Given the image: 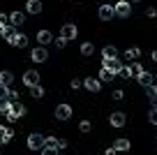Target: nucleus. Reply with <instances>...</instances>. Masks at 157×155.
Returning a JSON list of instances; mask_svg holds the SVG:
<instances>
[{
  "label": "nucleus",
  "instance_id": "19",
  "mask_svg": "<svg viewBox=\"0 0 157 155\" xmlns=\"http://www.w3.org/2000/svg\"><path fill=\"white\" fill-rule=\"evenodd\" d=\"M23 21H25V14H23V12L16 10V12H12V14H10V23L14 26V28H16V26H23Z\"/></svg>",
  "mask_w": 157,
  "mask_h": 155
},
{
  "label": "nucleus",
  "instance_id": "16",
  "mask_svg": "<svg viewBox=\"0 0 157 155\" xmlns=\"http://www.w3.org/2000/svg\"><path fill=\"white\" fill-rule=\"evenodd\" d=\"M111 58H118V49L113 44H106L102 49V60H111Z\"/></svg>",
  "mask_w": 157,
  "mask_h": 155
},
{
  "label": "nucleus",
  "instance_id": "37",
  "mask_svg": "<svg viewBox=\"0 0 157 155\" xmlns=\"http://www.w3.org/2000/svg\"><path fill=\"white\" fill-rule=\"evenodd\" d=\"M146 16H150V19H155V16H157V10H155V7H148V10H146Z\"/></svg>",
  "mask_w": 157,
  "mask_h": 155
},
{
  "label": "nucleus",
  "instance_id": "10",
  "mask_svg": "<svg viewBox=\"0 0 157 155\" xmlns=\"http://www.w3.org/2000/svg\"><path fill=\"white\" fill-rule=\"evenodd\" d=\"M109 123H111L113 127H123L125 123H127V116H125L123 111H113V113H111V118H109Z\"/></svg>",
  "mask_w": 157,
  "mask_h": 155
},
{
  "label": "nucleus",
  "instance_id": "41",
  "mask_svg": "<svg viewBox=\"0 0 157 155\" xmlns=\"http://www.w3.org/2000/svg\"><path fill=\"white\" fill-rule=\"evenodd\" d=\"M104 155H116V148H106V153Z\"/></svg>",
  "mask_w": 157,
  "mask_h": 155
},
{
  "label": "nucleus",
  "instance_id": "11",
  "mask_svg": "<svg viewBox=\"0 0 157 155\" xmlns=\"http://www.w3.org/2000/svg\"><path fill=\"white\" fill-rule=\"evenodd\" d=\"M102 67H106L111 74H118V72H120V67H123V63H120L118 58H111V60H104Z\"/></svg>",
  "mask_w": 157,
  "mask_h": 155
},
{
  "label": "nucleus",
  "instance_id": "26",
  "mask_svg": "<svg viewBox=\"0 0 157 155\" xmlns=\"http://www.w3.org/2000/svg\"><path fill=\"white\" fill-rule=\"evenodd\" d=\"M44 148H56L58 150V137H44Z\"/></svg>",
  "mask_w": 157,
  "mask_h": 155
},
{
  "label": "nucleus",
  "instance_id": "39",
  "mask_svg": "<svg viewBox=\"0 0 157 155\" xmlns=\"http://www.w3.org/2000/svg\"><path fill=\"white\" fill-rule=\"evenodd\" d=\"M65 148H67V141H65V139H58V153H60V150H65Z\"/></svg>",
  "mask_w": 157,
  "mask_h": 155
},
{
  "label": "nucleus",
  "instance_id": "6",
  "mask_svg": "<svg viewBox=\"0 0 157 155\" xmlns=\"http://www.w3.org/2000/svg\"><path fill=\"white\" fill-rule=\"evenodd\" d=\"M56 118L58 121H69L72 118V107L69 104H58L56 107Z\"/></svg>",
  "mask_w": 157,
  "mask_h": 155
},
{
  "label": "nucleus",
  "instance_id": "29",
  "mask_svg": "<svg viewBox=\"0 0 157 155\" xmlns=\"http://www.w3.org/2000/svg\"><path fill=\"white\" fill-rule=\"evenodd\" d=\"M146 95L150 97V100H152V97H157V83H150V86H146Z\"/></svg>",
  "mask_w": 157,
  "mask_h": 155
},
{
  "label": "nucleus",
  "instance_id": "8",
  "mask_svg": "<svg viewBox=\"0 0 157 155\" xmlns=\"http://www.w3.org/2000/svg\"><path fill=\"white\" fill-rule=\"evenodd\" d=\"M76 35H78V30H76V26H74V23H65L63 28H60V37H65L67 42H69V39H74Z\"/></svg>",
  "mask_w": 157,
  "mask_h": 155
},
{
  "label": "nucleus",
  "instance_id": "12",
  "mask_svg": "<svg viewBox=\"0 0 157 155\" xmlns=\"http://www.w3.org/2000/svg\"><path fill=\"white\" fill-rule=\"evenodd\" d=\"M83 86L88 88L90 93H99V90H102V81H99V79H95V77H88V79L83 81Z\"/></svg>",
  "mask_w": 157,
  "mask_h": 155
},
{
  "label": "nucleus",
  "instance_id": "33",
  "mask_svg": "<svg viewBox=\"0 0 157 155\" xmlns=\"http://www.w3.org/2000/svg\"><path fill=\"white\" fill-rule=\"evenodd\" d=\"M148 121H150L152 125H157V109H150V113H148Z\"/></svg>",
  "mask_w": 157,
  "mask_h": 155
},
{
  "label": "nucleus",
  "instance_id": "23",
  "mask_svg": "<svg viewBox=\"0 0 157 155\" xmlns=\"http://www.w3.org/2000/svg\"><path fill=\"white\" fill-rule=\"evenodd\" d=\"M95 54V46L90 42H83L81 44V56H86V58H88V56H93Z\"/></svg>",
  "mask_w": 157,
  "mask_h": 155
},
{
  "label": "nucleus",
  "instance_id": "38",
  "mask_svg": "<svg viewBox=\"0 0 157 155\" xmlns=\"http://www.w3.org/2000/svg\"><path fill=\"white\" fill-rule=\"evenodd\" d=\"M111 97H113V100H123L125 93H123V90H113V95H111Z\"/></svg>",
  "mask_w": 157,
  "mask_h": 155
},
{
  "label": "nucleus",
  "instance_id": "9",
  "mask_svg": "<svg viewBox=\"0 0 157 155\" xmlns=\"http://www.w3.org/2000/svg\"><path fill=\"white\" fill-rule=\"evenodd\" d=\"M97 16H99L102 21H111L113 16H116V12H113V5H99Z\"/></svg>",
  "mask_w": 157,
  "mask_h": 155
},
{
  "label": "nucleus",
  "instance_id": "24",
  "mask_svg": "<svg viewBox=\"0 0 157 155\" xmlns=\"http://www.w3.org/2000/svg\"><path fill=\"white\" fill-rule=\"evenodd\" d=\"M2 100H7L10 104H14V102H19V93L12 90V88H7V93H5V97H2Z\"/></svg>",
  "mask_w": 157,
  "mask_h": 155
},
{
  "label": "nucleus",
  "instance_id": "21",
  "mask_svg": "<svg viewBox=\"0 0 157 155\" xmlns=\"http://www.w3.org/2000/svg\"><path fill=\"white\" fill-rule=\"evenodd\" d=\"M129 72H132V79H139L143 72H146V70H143L141 63H136V60H134V63H129Z\"/></svg>",
  "mask_w": 157,
  "mask_h": 155
},
{
  "label": "nucleus",
  "instance_id": "34",
  "mask_svg": "<svg viewBox=\"0 0 157 155\" xmlns=\"http://www.w3.org/2000/svg\"><path fill=\"white\" fill-rule=\"evenodd\" d=\"M42 155H60L56 148H42Z\"/></svg>",
  "mask_w": 157,
  "mask_h": 155
},
{
  "label": "nucleus",
  "instance_id": "28",
  "mask_svg": "<svg viewBox=\"0 0 157 155\" xmlns=\"http://www.w3.org/2000/svg\"><path fill=\"white\" fill-rule=\"evenodd\" d=\"M113 77H116V74H111L106 67H102V72H99V81H111Z\"/></svg>",
  "mask_w": 157,
  "mask_h": 155
},
{
  "label": "nucleus",
  "instance_id": "5",
  "mask_svg": "<svg viewBox=\"0 0 157 155\" xmlns=\"http://www.w3.org/2000/svg\"><path fill=\"white\" fill-rule=\"evenodd\" d=\"M23 83L28 88L37 86V83H39V72H37V70H28V72H23Z\"/></svg>",
  "mask_w": 157,
  "mask_h": 155
},
{
  "label": "nucleus",
  "instance_id": "14",
  "mask_svg": "<svg viewBox=\"0 0 157 155\" xmlns=\"http://www.w3.org/2000/svg\"><path fill=\"white\" fill-rule=\"evenodd\" d=\"M129 139L127 137H120V139H116V144H113V148H116V153H127L129 150Z\"/></svg>",
  "mask_w": 157,
  "mask_h": 155
},
{
  "label": "nucleus",
  "instance_id": "22",
  "mask_svg": "<svg viewBox=\"0 0 157 155\" xmlns=\"http://www.w3.org/2000/svg\"><path fill=\"white\" fill-rule=\"evenodd\" d=\"M136 81H139V83H141V86H143V88H146V86H150V83H152V81H155V79H152V74H150V72H143V74H141V77H139V79H136Z\"/></svg>",
  "mask_w": 157,
  "mask_h": 155
},
{
  "label": "nucleus",
  "instance_id": "42",
  "mask_svg": "<svg viewBox=\"0 0 157 155\" xmlns=\"http://www.w3.org/2000/svg\"><path fill=\"white\" fill-rule=\"evenodd\" d=\"M150 104H152V109H157V97H152V100H150Z\"/></svg>",
  "mask_w": 157,
  "mask_h": 155
},
{
  "label": "nucleus",
  "instance_id": "3",
  "mask_svg": "<svg viewBox=\"0 0 157 155\" xmlns=\"http://www.w3.org/2000/svg\"><path fill=\"white\" fill-rule=\"evenodd\" d=\"M28 148L30 150H42L44 148V137L39 134V132H33V134L28 137Z\"/></svg>",
  "mask_w": 157,
  "mask_h": 155
},
{
  "label": "nucleus",
  "instance_id": "45",
  "mask_svg": "<svg viewBox=\"0 0 157 155\" xmlns=\"http://www.w3.org/2000/svg\"><path fill=\"white\" fill-rule=\"evenodd\" d=\"M155 81H157V74H155Z\"/></svg>",
  "mask_w": 157,
  "mask_h": 155
},
{
  "label": "nucleus",
  "instance_id": "18",
  "mask_svg": "<svg viewBox=\"0 0 157 155\" xmlns=\"http://www.w3.org/2000/svg\"><path fill=\"white\" fill-rule=\"evenodd\" d=\"M139 58H141V49H139V46L125 49V60H129V63H132V60H139Z\"/></svg>",
  "mask_w": 157,
  "mask_h": 155
},
{
  "label": "nucleus",
  "instance_id": "15",
  "mask_svg": "<svg viewBox=\"0 0 157 155\" xmlns=\"http://www.w3.org/2000/svg\"><path fill=\"white\" fill-rule=\"evenodd\" d=\"M12 137H14L12 127H5V125H0V146L10 144V141H12Z\"/></svg>",
  "mask_w": 157,
  "mask_h": 155
},
{
  "label": "nucleus",
  "instance_id": "36",
  "mask_svg": "<svg viewBox=\"0 0 157 155\" xmlns=\"http://www.w3.org/2000/svg\"><path fill=\"white\" fill-rule=\"evenodd\" d=\"M81 83H83V81H78V79H74V81L69 83V88H72V90H78V88H81Z\"/></svg>",
  "mask_w": 157,
  "mask_h": 155
},
{
  "label": "nucleus",
  "instance_id": "27",
  "mask_svg": "<svg viewBox=\"0 0 157 155\" xmlns=\"http://www.w3.org/2000/svg\"><path fill=\"white\" fill-rule=\"evenodd\" d=\"M78 130L83 132V134H88V132H93V123L90 121H81L78 123Z\"/></svg>",
  "mask_w": 157,
  "mask_h": 155
},
{
  "label": "nucleus",
  "instance_id": "31",
  "mask_svg": "<svg viewBox=\"0 0 157 155\" xmlns=\"http://www.w3.org/2000/svg\"><path fill=\"white\" fill-rule=\"evenodd\" d=\"M118 74H120V77H123V79H132V72H129V65H123V67H120V72H118Z\"/></svg>",
  "mask_w": 157,
  "mask_h": 155
},
{
  "label": "nucleus",
  "instance_id": "2",
  "mask_svg": "<svg viewBox=\"0 0 157 155\" xmlns=\"http://www.w3.org/2000/svg\"><path fill=\"white\" fill-rule=\"evenodd\" d=\"M21 116H25V107H23V104H19V102H14V104H12V109H10V113H7V121H10V123H16Z\"/></svg>",
  "mask_w": 157,
  "mask_h": 155
},
{
  "label": "nucleus",
  "instance_id": "1",
  "mask_svg": "<svg viewBox=\"0 0 157 155\" xmlns=\"http://www.w3.org/2000/svg\"><path fill=\"white\" fill-rule=\"evenodd\" d=\"M113 12H116V16H120V19H127V16L132 14V5H129V0H118L116 7H113Z\"/></svg>",
  "mask_w": 157,
  "mask_h": 155
},
{
  "label": "nucleus",
  "instance_id": "13",
  "mask_svg": "<svg viewBox=\"0 0 157 155\" xmlns=\"http://www.w3.org/2000/svg\"><path fill=\"white\" fill-rule=\"evenodd\" d=\"M12 83H14V74L10 70H2L0 72V88H10Z\"/></svg>",
  "mask_w": 157,
  "mask_h": 155
},
{
  "label": "nucleus",
  "instance_id": "7",
  "mask_svg": "<svg viewBox=\"0 0 157 155\" xmlns=\"http://www.w3.org/2000/svg\"><path fill=\"white\" fill-rule=\"evenodd\" d=\"M0 35H2L10 44H16V37H19V33H16L14 26H5V28H0Z\"/></svg>",
  "mask_w": 157,
  "mask_h": 155
},
{
  "label": "nucleus",
  "instance_id": "17",
  "mask_svg": "<svg viewBox=\"0 0 157 155\" xmlns=\"http://www.w3.org/2000/svg\"><path fill=\"white\" fill-rule=\"evenodd\" d=\"M25 12L28 14H39L42 12V0H28L25 2Z\"/></svg>",
  "mask_w": 157,
  "mask_h": 155
},
{
  "label": "nucleus",
  "instance_id": "30",
  "mask_svg": "<svg viewBox=\"0 0 157 155\" xmlns=\"http://www.w3.org/2000/svg\"><path fill=\"white\" fill-rule=\"evenodd\" d=\"M10 109H12L10 102H7V100H0V113H5V116H7V113H10Z\"/></svg>",
  "mask_w": 157,
  "mask_h": 155
},
{
  "label": "nucleus",
  "instance_id": "43",
  "mask_svg": "<svg viewBox=\"0 0 157 155\" xmlns=\"http://www.w3.org/2000/svg\"><path fill=\"white\" fill-rule=\"evenodd\" d=\"M152 60H155V63H157V49H155V51H152Z\"/></svg>",
  "mask_w": 157,
  "mask_h": 155
},
{
  "label": "nucleus",
  "instance_id": "4",
  "mask_svg": "<svg viewBox=\"0 0 157 155\" xmlns=\"http://www.w3.org/2000/svg\"><path fill=\"white\" fill-rule=\"evenodd\" d=\"M30 58H33V63H46L49 60V51L44 46H35L30 51Z\"/></svg>",
  "mask_w": 157,
  "mask_h": 155
},
{
  "label": "nucleus",
  "instance_id": "35",
  "mask_svg": "<svg viewBox=\"0 0 157 155\" xmlns=\"http://www.w3.org/2000/svg\"><path fill=\"white\" fill-rule=\"evenodd\" d=\"M56 46H58V49L67 46V39H65V37H58V39H56Z\"/></svg>",
  "mask_w": 157,
  "mask_h": 155
},
{
  "label": "nucleus",
  "instance_id": "20",
  "mask_svg": "<svg viewBox=\"0 0 157 155\" xmlns=\"http://www.w3.org/2000/svg\"><path fill=\"white\" fill-rule=\"evenodd\" d=\"M37 42H39V46L51 44V42H53V35H51L49 30H39V33H37Z\"/></svg>",
  "mask_w": 157,
  "mask_h": 155
},
{
  "label": "nucleus",
  "instance_id": "40",
  "mask_svg": "<svg viewBox=\"0 0 157 155\" xmlns=\"http://www.w3.org/2000/svg\"><path fill=\"white\" fill-rule=\"evenodd\" d=\"M5 26H7V16L0 14V28H5Z\"/></svg>",
  "mask_w": 157,
  "mask_h": 155
},
{
  "label": "nucleus",
  "instance_id": "44",
  "mask_svg": "<svg viewBox=\"0 0 157 155\" xmlns=\"http://www.w3.org/2000/svg\"><path fill=\"white\" fill-rule=\"evenodd\" d=\"M136 2H141V0H129V5H136Z\"/></svg>",
  "mask_w": 157,
  "mask_h": 155
},
{
  "label": "nucleus",
  "instance_id": "25",
  "mask_svg": "<svg viewBox=\"0 0 157 155\" xmlns=\"http://www.w3.org/2000/svg\"><path fill=\"white\" fill-rule=\"evenodd\" d=\"M30 95H33L35 100H42V97H44V88H42V86L37 83V86H33V88H30Z\"/></svg>",
  "mask_w": 157,
  "mask_h": 155
},
{
  "label": "nucleus",
  "instance_id": "32",
  "mask_svg": "<svg viewBox=\"0 0 157 155\" xmlns=\"http://www.w3.org/2000/svg\"><path fill=\"white\" fill-rule=\"evenodd\" d=\"M25 44H28V37H25V35H19V37H16V44H14V46H21V49H23Z\"/></svg>",
  "mask_w": 157,
  "mask_h": 155
}]
</instances>
